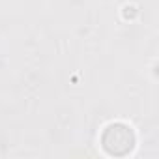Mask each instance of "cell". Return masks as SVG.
Listing matches in <instances>:
<instances>
[{"mask_svg":"<svg viewBox=\"0 0 159 159\" xmlns=\"http://www.w3.org/2000/svg\"><path fill=\"white\" fill-rule=\"evenodd\" d=\"M101 144L107 150V153L111 155H124L127 153L133 144H135V137L131 133V129L124 124H111L103 135H101Z\"/></svg>","mask_w":159,"mask_h":159,"instance_id":"cell-1","label":"cell"}]
</instances>
